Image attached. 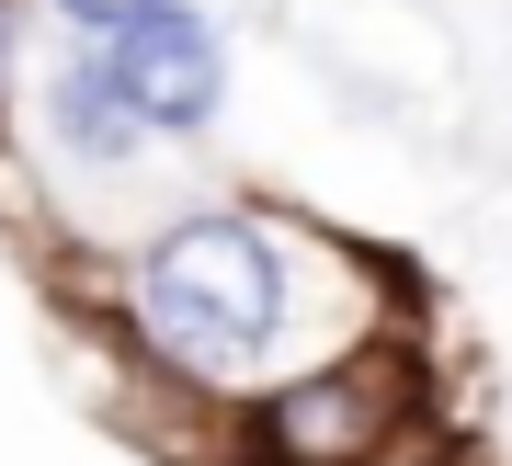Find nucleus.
<instances>
[{"instance_id": "f257e3e1", "label": "nucleus", "mask_w": 512, "mask_h": 466, "mask_svg": "<svg viewBox=\"0 0 512 466\" xmlns=\"http://www.w3.org/2000/svg\"><path fill=\"white\" fill-rule=\"evenodd\" d=\"M103 285H114V341L183 410H217V421L399 330L376 319V262L274 205H183L137 228Z\"/></svg>"}, {"instance_id": "f03ea898", "label": "nucleus", "mask_w": 512, "mask_h": 466, "mask_svg": "<svg viewBox=\"0 0 512 466\" xmlns=\"http://www.w3.org/2000/svg\"><path fill=\"white\" fill-rule=\"evenodd\" d=\"M421 432H433V364L410 330H387L365 353H330L274 398H251L228 421V466H387Z\"/></svg>"}, {"instance_id": "7ed1b4c3", "label": "nucleus", "mask_w": 512, "mask_h": 466, "mask_svg": "<svg viewBox=\"0 0 512 466\" xmlns=\"http://www.w3.org/2000/svg\"><path fill=\"white\" fill-rule=\"evenodd\" d=\"M114 80H126L137 126L148 137H205L228 114V23L194 12V0H171V12H148L137 35H114Z\"/></svg>"}, {"instance_id": "20e7f679", "label": "nucleus", "mask_w": 512, "mask_h": 466, "mask_svg": "<svg viewBox=\"0 0 512 466\" xmlns=\"http://www.w3.org/2000/svg\"><path fill=\"white\" fill-rule=\"evenodd\" d=\"M35 114H46V148L80 160V171H137L148 160V126H137V103H126L103 46H57L35 69Z\"/></svg>"}, {"instance_id": "39448f33", "label": "nucleus", "mask_w": 512, "mask_h": 466, "mask_svg": "<svg viewBox=\"0 0 512 466\" xmlns=\"http://www.w3.org/2000/svg\"><path fill=\"white\" fill-rule=\"evenodd\" d=\"M35 12H46L69 46H114V35H137L148 12H171V0H35Z\"/></svg>"}, {"instance_id": "423d86ee", "label": "nucleus", "mask_w": 512, "mask_h": 466, "mask_svg": "<svg viewBox=\"0 0 512 466\" xmlns=\"http://www.w3.org/2000/svg\"><path fill=\"white\" fill-rule=\"evenodd\" d=\"M23 57H35V0H0V126H12V91H23Z\"/></svg>"}]
</instances>
